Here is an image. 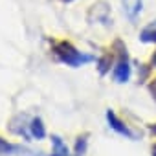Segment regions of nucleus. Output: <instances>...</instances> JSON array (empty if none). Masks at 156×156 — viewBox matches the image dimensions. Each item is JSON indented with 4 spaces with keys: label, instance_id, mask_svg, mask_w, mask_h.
Wrapping results in <instances>:
<instances>
[{
    "label": "nucleus",
    "instance_id": "f257e3e1",
    "mask_svg": "<svg viewBox=\"0 0 156 156\" xmlns=\"http://www.w3.org/2000/svg\"><path fill=\"white\" fill-rule=\"evenodd\" d=\"M51 53L59 62H62L66 66H72V68H79V66H85V64L96 61L94 55L79 51L68 41H53L51 42Z\"/></svg>",
    "mask_w": 156,
    "mask_h": 156
},
{
    "label": "nucleus",
    "instance_id": "f03ea898",
    "mask_svg": "<svg viewBox=\"0 0 156 156\" xmlns=\"http://www.w3.org/2000/svg\"><path fill=\"white\" fill-rule=\"evenodd\" d=\"M114 46L118 48V61L114 66V81L123 85L129 81L130 77V62H129V55H127V48L123 46L121 41H116Z\"/></svg>",
    "mask_w": 156,
    "mask_h": 156
},
{
    "label": "nucleus",
    "instance_id": "7ed1b4c3",
    "mask_svg": "<svg viewBox=\"0 0 156 156\" xmlns=\"http://www.w3.org/2000/svg\"><path fill=\"white\" fill-rule=\"evenodd\" d=\"M108 17H110V8H108L107 2H98L88 11V20L90 22H103V24H107Z\"/></svg>",
    "mask_w": 156,
    "mask_h": 156
},
{
    "label": "nucleus",
    "instance_id": "20e7f679",
    "mask_svg": "<svg viewBox=\"0 0 156 156\" xmlns=\"http://www.w3.org/2000/svg\"><path fill=\"white\" fill-rule=\"evenodd\" d=\"M107 121H108V125H110V129L112 130H116L118 134H121V136H127V138H130V140H134L136 136L130 132V129L114 114V110H107Z\"/></svg>",
    "mask_w": 156,
    "mask_h": 156
},
{
    "label": "nucleus",
    "instance_id": "39448f33",
    "mask_svg": "<svg viewBox=\"0 0 156 156\" xmlns=\"http://www.w3.org/2000/svg\"><path fill=\"white\" fill-rule=\"evenodd\" d=\"M24 121H26V116H24V114L15 116V118L9 121V130H11L13 134L22 136L24 140H30V138H31V134H30V121H28V125H26Z\"/></svg>",
    "mask_w": 156,
    "mask_h": 156
},
{
    "label": "nucleus",
    "instance_id": "423d86ee",
    "mask_svg": "<svg viewBox=\"0 0 156 156\" xmlns=\"http://www.w3.org/2000/svg\"><path fill=\"white\" fill-rule=\"evenodd\" d=\"M30 134L35 140H44L46 138V127H44V123L39 116L30 119Z\"/></svg>",
    "mask_w": 156,
    "mask_h": 156
},
{
    "label": "nucleus",
    "instance_id": "0eeeda50",
    "mask_svg": "<svg viewBox=\"0 0 156 156\" xmlns=\"http://www.w3.org/2000/svg\"><path fill=\"white\" fill-rule=\"evenodd\" d=\"M141 6H143L141 0H123V11L130 20H134L141 13Z\"/></svg>",
    "mask_w": 156,
    "mask_h": 156
},
{
    "label": "nucleus",
    "instance_id": "6e6552de",
    "mask_svg": "<svg viewBox=\"0 0 156 156\" xmlns=\"http://www.w3.org/2000/svg\"><path fill=\"white\" fill-rule=\"evenodd\" d=\"M51 147H53L51 156H70L66 143H64V141L61 140V136H57V134H51Z\"/></svg>",
    "mask_w": 156,
    "mask_h": 156
},
{
    "label": "nucleus",
    "instance_id": "1a4fd4ad",
    "mask_svg": "<svg viewBox=\"0 0 156 156\" xmlns=\"http://www.w3.org/2000/svg\"><path fill=\"white\" fill-rule=\"evenodd\" d=\"M140 41L141 42H156V22H151L147 28H143V31L140 33Z\"/></svg>",
    "mask_w": 156,
    "mask_h": 156
},
{
    "label": "nucleus",
    "instance_id": "9d476101",
    "mask_svg": "<svg viewBox=\"0 0 156 156\" xmlns=\"http://www.w3.org/2000/svg\"><path fill=\"white\" fill-rule=\"evenodd\" d=\"M20 151V145H15L4 138H0V156H8V154H15Z\"/></svg>",
    "mask_w": 156,
    "mask_h": 156
},
{
    "label": "nucleus",
    "instance_id": "9b49d317",
    "mask_svg": "<svg viewBox=\"0 0 156 156\" xmlns=\"http://www.w3.org/2000/svg\"><path fill=\"white\" fill-rule=\"evenodd\" d=\"M112 53H105L103 57H99L98 59V70H99V73L101 75H105V73H108L110 72V66H112Z\"/></svg>",
    "mask_w": 156,
    "mask_h": 156
},
{
    "label": "nucleus",
    "instance_id": "f8f14e48",
    "mask_svg": "<svg viewBox=\"0 0 156 156\" xmlns=\"http://www.w3.org/2000/svg\"><path fill=\"white\" fill-rule=\"evenodd\" d=\"M87 143H88V134H81L75 140V156H83L87 151Z\"/></svg>",
    "mask_w": 156,
    "mask_h": 156
},
{
    "label": "nucleus",
    "instance_id": "ddd939ff",
    "mask_svg": "<svg viewBox=\"0 0 156 156\" xmlns=\"http://www.w3.org/2000/svg\"><path fill=\"white\" fill-rule=\"evenodd\" d=\"M149 92L152 94V99L156 101V79H154V81H151V85H149Z\"/></svg>",
    "mask_w": 156,
    "mask_h": 156
},
{
    "label": "nucleus",
    "instance_id": "4468645a",
    "mask_svg": "<svg viewBox=\"0 0 156 156\" xmlns=\"http://www.w3.org/2000/svg\"><path fill=\"white\" fill-rule=\"evenodd\" d=\"M149 130H151V132L156 136V123H154V125H149Z\"/></svg>",
    "mask_w": 156,
    "mask_h": 156
},
{
    "label": "nucleus",
    "instance_id": "2eb2a0df",
    "mask_svg": "<svg viewBox=\"0 0 156 156\" xmlns=\"http://www.w3.org/2000/svg\"><path fill=\"white\" fill-rule=\"evenodd\" d=\"M151 62H152V66H156V51H154V55H152V59H151Z\"/></svg>",
    "mask_w": 156,
    "mask_h": 156
},
{
    "label": "nucleus",
    "instance_id": "dca6fc26",
    "mask_svg": "<svg viewBox=\"0 0 156 156\" xmlns=\"http://www.w3.org/2000/svg\"><path fill=\"white\" fill-rule=\"evenodd\" d=\"M152 156H156V145H152Z\"/></svg>",
    "mask_w": 156,
    "mask_h": 156
},
{
    "label": "nucleus",
    "instance_id": "f3484780",
    "mask_svg": "<svg viewBox=\"0 0 156 156\" xmlns=\"http://www.w3.org/2000/svg\"><path fill=\"white\" fill-rule=\"evenodd\" d=\"M62 2H73V0H62Z\"/></svg>",
    "mask_w": 156,
    "mask_h": 156
}]
</instances>
